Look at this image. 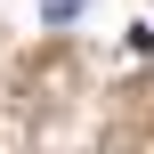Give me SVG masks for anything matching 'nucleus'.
<instances>
[{
    "mask_svg": "<svg viewBox=\"0 0 154 154\" xmlns=\"http://www.w3.org/2000/svg\"><path fill=\"white\" fill-rule=\"evenodd\" d=\"M81 16V0H49V24H73Z\"/></svg>",
    "mask_w": 154,
    "mask_h": 154,
    "instance_id": "obj_1",
    "label": "nucleus"
}]
</instances>
